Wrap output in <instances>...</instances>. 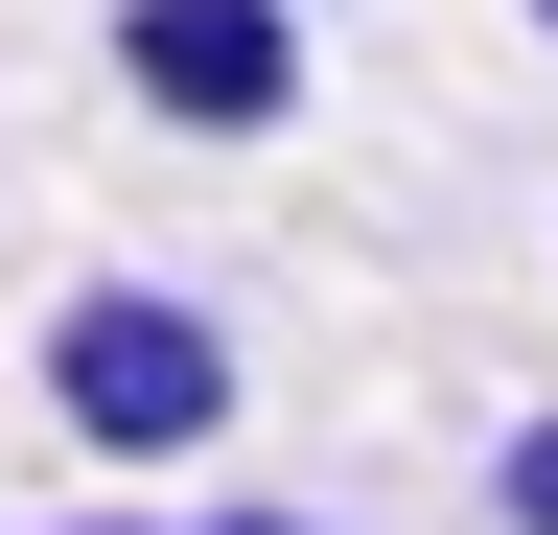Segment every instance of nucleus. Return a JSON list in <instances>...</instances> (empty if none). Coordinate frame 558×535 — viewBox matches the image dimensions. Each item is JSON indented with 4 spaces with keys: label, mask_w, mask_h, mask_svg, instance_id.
<instances>
[{
    "label": "nucleus",
    "mask_w": 558,
    "mask_h": 535,
    "mask_svg": "<svg viewBox=\"0 0 558 535\" xmlns=\"http://www.w3.org/2000/svg\"><path fill=\"white\" fill-rule=\"evenodd\" d=\"M186 535H326V512H186Z\"/></svg>",
    "instance_id": "obj_4"
},
{
    "label": "nucleus",
    "mask_w": 558,
    "mask_h": 535,
    "mask_svg": "<svg viewBox=\"0 0 558 535\" xmlns=\"http://www.w3.org/2000/svg\"><path fill=\"white\" fill-rule=\"evenodd\" d=\"M512 24H535V47H558V0H512Z\"/></svg>",
    "instance_id": "obj_5"
},
{
    "label": "nucleus",
    "mask_w": 558,
    "mask_h": 535,
    "mask_svg": "<svg viewBox=\"0 0 558 535\" xmlns=\"http://www.w3.org/2000/svg\"><path fill=\"white\" fill-rule=\"evenodd\" d=\"M117 94L163 141H279L303 117V0H117Z\"/></svg>",
    "instance_id": "obj_2"
},
{
    "label": "nucleus",
    "mask_w": 558,
    "mask_h": 535,
    "mask_svg": "<svg viewBox=\"0 0 558 535\" xmlns=\"http://www.w3.org/2000/svg\"><path fill=\"white\" fill-rule=\"evenodd\" d=\"M47 420L94 465H209L233 442V326H209L186 280H70L47 303Z\"/></svg>",
    "instance_id": "obj_1"
},
{
    "label": "nucleus",
    "mask_w": 558,
    "mask_h": 535,
    "mask_svg": "<svg viewBox=\"0 0 558 535\" xmlns=\"http://www.w3.org/2000/svg\"><path fill=\"white\" fill-rule=\"evenodd\" d=\"M70 535H140V512H70Z\"/></svg>",
    "instance_id": "obj_6"
},
{
    "label": "nucleus",
    "mask_w": 558,
    "mask_h": 535,
    "mask_svg": "<svg viewBox=\"0 0 558 535\" xmlns=\"http://www.w3.org/2000/svg\"><path fill=\"white\" fill-rule=\"evenodd\" d=\"M488 535H558V420H512V442H488Z\"/></svg>",
    "instance_id": "obj_3"
}]
</instances>
